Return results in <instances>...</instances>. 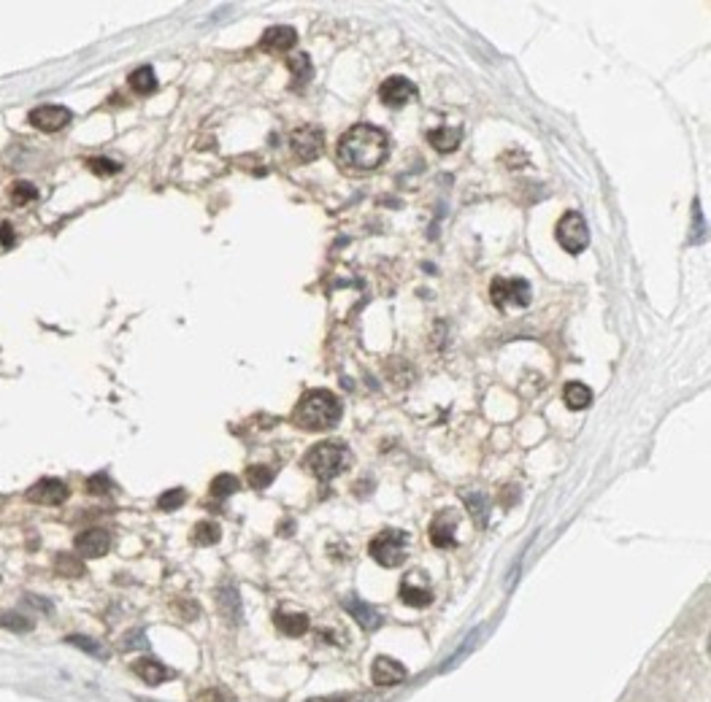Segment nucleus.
Returning <instances> with one entry per match:
<instances>
[{"instance_id": "nucleus-3", "label": "nucleus", "mask_w": 711, "mask_h": 702, "mask_svg": "<svg viewBox=\"0 0 711 702\" xmlns=\"http://www.w3.org/2000/svg\"><path fill=\"white\" fill-rule=\"evenodd\" d=\"M355 462L352 451L344 446L341 441H327V443H317L306 454L303 465L317 476L320 481H333L335 476H341L344 470H349Z\"/></svg>"}, {"instance_id": "nucleus-37", "label": "nucleus", "mask_w": 711, "mask_h": 702, "mask_svg": "<svg viewBox=\"0 0 711 702\" xmlns=\"http://www.w3.org/2000/svg\"><path fill=\"white\" fill-rule=\"evenodd\" d=\"M14 241H17V238H14V227H11V224H0V243H3L6 249H11Z\"/></svg>"}, {"instance_id": "nucleus-38", "label": "nucleus", "mask_w": 711, "mask_h": 702, "mask_svg": "<svg viewBox=\"0 0 711 702\" xmlns=\"http://www.w3.org/2000/svg\"><path fill=\"white\" fill-rule=\"evenodd\" d=\"M197 702H230V700H225L220 692H203L200 697H197Z\"/></svg>"}, {"instance_id": "nucleus-12", "label": "nucleus", "mask_w": 711, "mask_h": 702, "mask_svg": "<svg viewBox=\"0 0 711 702\" xmlns=\"http://www.w3.org/2000/svg\"><path fill=\"white\" fill-rule=\"evenodd\" d=\"M341 605L347 608V613L355 619L357 624L365 630V632H373V630H379L382 627V613L376 610L373 605H368V603H362L357 594H347L344 600H341Z\"/></svg>"}, {"instance_id": "nucleus-17", "label": "nucleus", "mask_w": 711, "mask_h": 702, "mask_svg": "<svg viewBox=\"0 0 711 702\" xmlns=\"http://www.w3.org/2000/svg\"><path fill=\"white\" fill-rule=\"evenodd\" d=\"M133 672H135L144 683H149V686H160V683H165V681L173 675V672L168 670L160 659H155V656H141V659H135V662H133Z\"/></svg>"}, {"instance_id": "nucleus-16", "label": "nucleus", "mask_w": 711, "mask_h": 702, "mask_svg": "<svg viewBox=\"0 0 711 702\" xmlns=\"http://www.w3.org/2000/svg\"><path fill=\"white\" fill-rule=\"evenodd\" d=\"M371 678L376 686H395V683L406 681V668L392 656H376L373 668H371Z\"/></svg>"}, {"instance_id": "nucleus-15", "label": "nucleus", "mask_w": 711, "mask_h": 702, "mask_svg": "<svg viewBox=\"0 0 711 702\" xmlns=\"http://www.w3.org/2000/svg\"><path fill=\"white\" fill-rule=\"evenodd\" d=\"M298 43V32L287 28V25H276V28H268L260 38V49L262 52H273V54H284L290 52L292 46Z\"/></svg>"}, {"instance_id": "nucleus-13", "label": "nucleus", "mask_w": 711, "mask_h": 702, "mask_svg": "<svg viewBox=\"0 0 711 702\" xmlns=\"http://www.w3.org/2000/svg\"><path fill=\"white\" fill-rule=\"evenodd\" d=\"M76 551L81 554V556H87V559H97V556H103V554H108V548H111V535L106 532V530H84L81 535H76Z\"/></svg>"}, {"instance_id": "nucleus-6", "label": "nucleus", "mask_w": 711, "mask_h": 702, "mask_svg": "<svg viewBox=\"0 0 711 702\" xmlns=\"http://www.w3.org/2000/svg\"><path fill=\"white\" fill-rule=\"evenodd\" d=\"M489 297H492L495 308H500V311H506V308H525L533 300L530 284L525 279H495L489 284Z\"/></svg>"}, {"instance_id": "nucleus-29", "label": "nucleus", "mask_w": 711, "mask_h": 702, "mask_svg": "<svg viewBox=\"0 0 711 702\" xmlns=\"http://www.w3.org/2000/svg\"><path fill=\"white\" fill-rule=\"evenodd\" d=\"M8 197H11L14 205H28L32 200H38V190H35V184H30V181H14Z\"/></svg>"}, {"instance_id": "nucleus-35", "label": "nucleus", "mask_w": 711, "mask_h": 702, "mask_svg": "<svg viewBox=\"0 0 711 702\" xmlns=\"http://www.w3.org/2000/svg\"><path fill=\"white\" fill-rule=\"evenodd\" d=\"M25 605L35 608V610H43V613H52V610H55L49 600H41V597H35V594H28V597H25Z\"/></svg>"}, {"instance_id": "nucleus-2", "label": "nucleus", "mask_w": 711, "mask_h": 702, "mask_svg": "<svg viewBox=\"0 0 711 702\" xmlns=\"http://www.w3.org/2000/svg\"><path fill=\"white\" fill-rule=\"evenodd\" d=\"M341 414H344V405L333 392L311 389L295 405L292 421H295V427H300L306 432H324V430H333L341 421Z\"/></svg>"}, {"instance_id": "nucleus-24", "label": "nucleus", "mask_w": 711, "mask_h": 702, "mask_svg": "<svg viewBox=\"0 0 711 702\" xmlns=\"http://www.w3.org/2000/svg\"><path fill=\"white\" fill-rule=\"evenodd\" d=\"M130 90L138 92V95H152L157 90V79H155V70L149 65H141L130 73Z\"/></svg>"}, {"instance_id": "nucleus-4", "label": "nucleus", "mask_w": 711, "mask_h": 702, "mask_svg": "<svg viewBox=\"0 0 711 702\" xmlns=\"http://www.w3.org/2000/svg\"><path fill=\"white\" fill-rule=\"evenodd\" d=\"M409 532H403V530H384V532H379L371 545H368V551H371V556L382 565V568H398V565H403L406 562V551H409Z\"/></svg>"}, {"instance_id": "nucleus-33", "label": "nucleus", "mask_w": 711, "mask_h": 702, "mask_svg": "<svg viewBox=\"0 0 711 702\" xmlns=\"http://www.w3.org/2000/svg\"><path fill=\"white\" fill-rule=\"evenodd\" d=\"M87 168H90L95 176H114V173L122 170L119 162L108 160V157H92V160H87Z\"/></svg>"}, {"instance_id": "nucleus-36", "label": "nucleus", "mask_w": 711, "mask_h": 702, "mask_svg": "<svg viewBox=\"0 0 711 702\" xmlns=\"http://www.w3.org/2000/svg\"><path fill=\"white\" fill-rule=\"evenodd\" d=\"M125 648H146V638H144V630H135V632H128V640H125Z\"/></svg>"}, {"instance_id": "nucleus-9", "label": "nucleus", "mask_w": 711, "mask_h": 702, "mask_svg": "<svg viewBox=\"0 0 711 702\" xmlns=\"http://www.w3.org/2000/svg\"><path fill=\"white\" fill-rule=\"evenodd\" d=\"M379 97L389 108H403L409 100L417 97V87L406 76H389L387 81L379 87Z\"/></svg>"}, {"instance_id": "nucleus-11", "label": "nucleus", "mask_w": 711, "mask_h": 702, "mask_svg": "<svg viewBox=\"0 0 711 702\" xmlns=\"http://www.w3.org/2000/svg\"><path fill=\"white\" fill-rule=\"evenodd\" d=\"M400 600L411 608H427L433 603V589L422 573H411L400 583Z\"/></svg>"}, {"instance_id": "nucleus-27", "label": "nucleus", "mask_w": 711, "mask_h": 702, "mask_svg": "<svg viewBox=\"0 0 711 702\" xmlns=\"http://www.w3.org/2000/svg\"><path fill=\"white\" fill-rule=\"evenodd\" d=\"M0 627L3 630H8V632H30L32 630V621L25 616V613H19V610H8V613H0Z\"/></svg>"}, {"instance_id": "nucleus-28", "label": "nucleus", "mask_w": 711, "mask_h": 702, "mask_svg": "<svg viewBox=\"0 0 711 702\" xmlns=\"http://www.w3.org/2000/svg\"><path fill=\"white\" fill-rule=\"evenodd\" d=\"M55 573L68 575V578H79L84 573V562L73 554H57L55 556Z\"/></svg>"}, {"instance_id": "nucleus-31", "label": "nucleus", "mask_w": 711, "mask_h": 702, "mask_svg": "<svg viewBox=\"0 0 711 702\" xmlns=\"http://www.w3.org/2000/svg\"><path fill=\"white\" fill-rule=\"evenodd\" d=\"M184 500H187V492H184L182 486H176V489H168V492H162L160 497H157V508H162V511H176V508L184 505Z\"/></svg>"}, {"instance_id": "nucleus-20", "label": "nucleus", "mask_w": 711, "mask_h": 702, "mask_svg": "<svg viewBox=\"0 0 711 702\" xmlns=\"http://www.w3.org/2000/svg\"><path fill=\"white\" fill-rule=\"evenodd\" d=\"M462 500H465V508H468V513H471L474 524H476L479 530H485L487 521H489V503H487V494H482V492H465V494H462Z\"/></svg>"}, {"instance_id": "nucleus-5", "label": "nucleus", "mask_w": 711, "mask_h": 702, "mask_svg": "<svg viewBox=\"0 0 711 702\" xmlns=\"http://www.w3.org/2000/svg\"><path fill=\"white\" fill-rule=\"evenodd\" d=\"M557 243L568 252V254H582L590 243V227L584 222V217L579 211H568L563 214V219L557 222Z\"/></svg>"}, {"instance_id": "nucleus-34", "label": "nucleus", "mask_w": 711, "mask_h": 702, "mask_svg": "<svg viewBox=\"0 0 711 702\" xmlns=\"http://www.w3.org/2000/svg\"><path fill=\"white\" fill-rule=\"evenodd\" d=\"M84 486H87V492H90V494H108V492L114 489V481L108 479L106 473H95V476H90V479H87Z\"/></svg>"}, {"instance_id": "nucleus-8", "label": "nucleus", "mask_w": 711, "mask_h": 702, "mask_svg": "<svg viewBox=\"0 0 711 702\" xmlns=\"http://www.w3.org/2000/svg\"><path fill=\"white\" fill-rule=\"evenodd\" d=\"M28 119H30V125L35 130L57 132V130H63L65 125L73 119V114H70V108H65V106H38V108H32L30 114H28Z\"/></svg>"}, {"instance_id": "nucleus-21", "label": "nucleus", "mask_w": 711, "mask_h": 702, "mask_svg": "<svg viewBox=\"0 0 711 702\" xmlns=\"http://www.w3.org/2000/svg\"><path fill=\"white\" fill-rule=\"evenodd\" d=\"M287 68L292 70V90H300L311 81L314 76V65L309 60V54H292L287 57Z\"/></svg>"}, {"instance_id": "nucleus-30", "label": "nucleus", "mask_w": 711, "mask_h": 702, "mask_svg": "<svg viewBox=\"0 0 711 702\" xmlns=\"http://www.w3.org/2000/svg\"><path fill=\"white\" fill-rule=\"evenodd\" d=\"M273 479H276V470L268 468V465H252V468L246 470V481H249V486H255V489L271 486Z\"/></svg>"}, {"instance_id": "nucleus-18", "label": "nucleus", "mask_w": 711, "mask_h": 702, "mask_svg": "<svg viewBox=\"0 0 711 702\" xmlns=\"http://www.w3.org/2000/svg\"><path fill=\"white\" fill-rule=\"evenodd\" d=\"M217 605H220L222 616H225L230 624H238V621H241V597H238L235 586L225 583V586L217 592Z\"/></svg>"}, {"instance_id": "nucleus-1", "label": "nucleus", "mask_w": 711, "mask_h": 702, "mask_svg": "<svg viewBox=\"0 0 711 702\" xmlns=\"http://www.w3.org/2000/svg\"><path fill=\"white\" fill-rule=\"evenodd\" d=\"M389 154V138L373 125H355L338 141V160L355 170H373Z\"/></svg>"}, {"instance_id": "nucleus-39", "label": "nucleus", "mask_w": 711, "mask_h": 702, "mask_svg": "<svg viewBox=\"0 0 711 702\" xmlns=\"http://www.w3.org/2000/svg\"><path fill=\"white\" fill-rule=\"evenodd\" d=\"M309 702H349L347 697H314V700Z\"/></svg>"}, {"instance_id": "nucleus-19", "label": "nucleus", "mask_w": 711, "mask_h": 702, "mask_svg": "<svg viewBox=\"0 0 711 702\" xmlns=\"http://www.w3.org/2000/svg\"><path fill=\"white\" fill-rule=\"evenodd\" d=\"M460 138H462V132L457 128H436L427 132V141H430V146L436 149V152H441V154H449L454 152L457 146H460Z\"/></svg>"}, {"instance_id": "nucleus-32", "label": "nucleus", "mask_w": 711, "mask_h": 702, "mask_svg": "<svg viewBox=\"0 0 711 702\" xmlns=\"http://www.w3.org/2000/svg\"><path fill=\"white\" fill-rule=\"evenodd\" d=\"M235 489H238V479L230 476V473H220L217 479L211 481V494L214 497H230Z\"/></svg>"}, {"instance_id": "nucleus-26", "label": "nucleus", "mask_w": 711, "mask_h": 702, "mask_svg": "<svg viewBox=\"0 0 711 702\" xmlns=\"http://www.w3.org/2000/svg\"><path fill=\"white\" fill-rule=\"evenodd\" d=\"M65 640H68L70 645H76L79 651L95 656V659H108V648H106L103 643H97V640L87 638V635H70V638H65Z\"/></svg>"}, {"instance_id": "nucleus-14", "label": "nucleus", "mask_w": 711, "mask_h": 702, "mask_svg": "<svg viewBox=\"0 0 711 702\" xmlns=\"http://www.w3.org/2000/svg\"><path fill=\"white\" fill-rule=\"evenodd\" d=\"M454 530H457V516H454L452 511H441L430 521L427 538H430L433 545H438V548H452L454 543H457Z\"/></svg>"}, {"instance_id": "nucleus-10", "label": "nucleus", "mask_w": 711, "mask_h": 702, "mask_svg": "<svg viewBox=\"0 0 711 702\" xmlns=\"http://www.w3.org/2000/svg\"><path fill=\"white\" fill-rule=\"evenodd\" d=\"M28 500L38 505H63L68 500V486L60 479H41L28 489Z\"/></svg>"}, {"instance_id": "nucleus-25", "label": "nucleus", "mask_w": 711, "mask_h": 702, "mask_svg": "<svg viewBox=\"0 0 711 702\" xmlns=\"http://www.w3.org/2000/svg\"><path fill=\"white\" fill-rule=\"evenodd\" d=\"M220 524L217 521H197L193 527V543L195 545H214L220 541Z\"/></svg>"}, {"instance_id": "nucleus-22", "label": "nucleus", "mask_w": 711, "mask_h": 702, "mask_svg": "<svg viewBox=\"0 0 711 702\" xmlns=\"http://www.w3.org/2000/svg\"><path fill=\"white\" fill-rule=\"evenodd\" d=\"M276 627L287 638H300L309 630V616L306 613H276Z\"/></svg>"}, {"instance_id": "nucleus-23", "label": "nucleus", "mask_w": 711, "mask_h": 702, "mask_svg": "<svg viewBox=\"0 0 711 702\" xmlns=\"http://www.w3.org/2000/svg\"><path fill=\"white\" fill-rule=\"evenodd\" d=\"M563 400H565V405H568L571 411H584V408L592 403V392H590V386H584V383L571 381V383H565Z\"/></svg>"}, {"instance_id": "nucleus-7", "label": "nucleus", "mask_w": 711, "mask_h": 702, "mask_svg": "<svg viewBox=\"0 0 711 702\" xmlns=\"http://www.w3.org/2000/svg\"><path fill=\"white\" fill-rule=\"evenodd\" d=\"M292 154L303 162H314L324 149V130L320 125H303L290 135Z\"/></svg>"}]
</instances>
